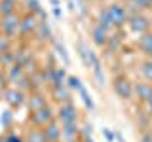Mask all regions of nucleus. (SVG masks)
<instances>
[{"instance_id":"nucleus-5","label":"nucleus","mask_w":152,"mask_h":142,"mask_svg":"<svg viewBox=\"0 0 152 142\" xmlns=\"http://www.w3.org/2000/svg\"><path fill=\"white\" fill-rule=\"evenodd\" d=\"M53 120H55V106L51 102L36 112H28V125L31 127H44Z\"/></svg>"},{"instance_id":"nucleus-37","label":"nucleus","mask_w":152,"mask_h":142,"mask_svg":"<svg viewBox=\"0 0 152 142\" xmlns=\"http://www.w3.org/2000/svg\"><path fill=\"white\" fill-rule=\"evenodd\" d=\"M145 112H146V116H148L150 120H152V102H148V104H146V110H145Z\"/></svg>"},{"instance_id":"nucleus-38","label":"nucleus","mask_w":152,"mask_h":142,"mask_svg":"<svg viewBox=\"0 0 152 142\" xmlns=\"http://www.w3.org/2000/svg\"><path fill=\"white\" fill-rule=\"evenodd\" d=\"M80 138H82L84 142H95V140H93V136H80Z\"/></svg>"},{"instance_id":"nucleus-9","label":"nucleus","mask_w":152,"mask_h":142,"mask_svg":"<svg viewBox=\"0 0 152 142\" xmlns=\"http://www.w3.org/2000/svg\"><path fill=\"white\" fill-rule=\"evenodd\" d=\"M50 97L44 93V91H28L27 93V102H25V106H27V110L28 112H36V110H40V108H44L46 104H50Z\"/></svg>"},{"instance_id":"nucleus-27","label":"nucleus","mask_w":152,"mask_h":142,"mask_svg":"<svg viewBox=\"0 0 152 142\" xmlns=\"http://www.w3.org/2000/svg\"><path fill=\"white\" fill-rule=\"evenodd\" d=\"M91 74H93V78H95V82H97V85H99V87H103L104 82H107V78H104V70H103V63L95 64L93 68H91Z\"/></svg>"},{"instance_id":"nucleus-23","label":"nucleus","mask_w":152,"mask_h":142,"mask_svg":"<svg viewBox=\"0 0 152 142\" xmlns=\"http://www.w3.org/2000/svg\"><path fill=\"white\" fill-rule=\"evenodd\" d=\"M76 93H78L80 101L84 102L86 110H89V112H95V102H93V99H91V95H89V91H88V89H86L84 85H82V87H80V89H78Z\"/></svg>"},{"instance_id":"nucleus-15","label":"nucleus","mask_w":152,"mask_h":142,"mask_svg":"<svg viewBox=\"0 0 152 142\" xmlns=\"http://www.w3.org/2000/svg\"><path fill=\"white\" fill-rule=\"evenodd\" d=\"M135 46H137V49L145 55V59H152V30H148L146 34L137 38Z\"/></svg>"},{"instance_id":"nucleus-11","label":"nucleus","mask_w":152,"mask_h":142,"mask_svg":"<svg viewBox=\"0 0 152 142\" xmlns=\"http://www.w3.org/2000/svg\"><path fill=\"white\" fill-rule=\"evenodd\" d=\"M48 97H50L51 104H63V102L72 101V91H70L65 83L63 85H51Z\"/></svg>"},{"instance_id":"nucleus-34","label":"nucleus","mask_w":152,"mask_h":142,"mask_svg":"<svg viewBox=\"0 0 152 142\" xmlns=\"http://www.w3.org/2000/svg\"><path fill=\"white\" fill-rule=\"evenodd\" d=\"M139 142H152V129H141L139 133Z\"/></svg>"},{"instance_id":"nucleus-8","label":"nucleus","mask_w":152,"mask_h":142,"mask_svg":"<svg viewBox=\"0 0 152 142\" xmlns=\"http://www.w3.org/2000/svg\"><path fill=\"white\" fill-rule=\"evenodd\" d=\"M2 101L6 102V106L10 110H19V108H23L25 102H27V93H23V91H19L17 87L10 85L6 91H4Z\"/></svg>"},{"instance_id":"nucleus-41","label":"nucleus","mask_w":152,"mask_h":142,"mask_svg":"<svg viewBox=\"0 0 152 142\" xmlns=\"http://www.w3.org/2000/svg\"><path fill=\"white\" fill-rule=\"evenodd\" d=\"M0 68H2V55H0Z\"/></svg>"},{"instance_id":"nucleus-19","label":"nucleus","mask_w":152,"mask_h":142,"mask_svg":"<svg viewBox=\"0 0 152 142\" xmlns=\"http://www.w3.org/2000/svg\"><path fill=\"white\" fill-rule=\"evenodd\" d=\"M4 72H6V80H8V83H10V85H13L23 74H25V68H23V64H21V63H17V61H15V63H12L10 66H6V68H4Z\"/></svg>"},{"instance_id":"nucleus-35","label":"nucleus","mask_w":152,"mask_h":142,"mask_svg":"<svg viewBox=\"0 0 152 142\" xmlns=\"http://www.w3.org/2000/svg\"><path fill=\"white\" fill-rule=\"evenodd\" d=\"M103 136H104V140H107V142H114V140H116V133L110 131L108 127H104V129H103Z\"/></svg>"},{"instance_id":"nucleus-16","label":"nucleus","mask_w":152,"mask_h":142,"mask_svg":"<svg viewBox=\"0 0 152 142\" xmlns=\"http://www.w3.org/2000/svg\"><path fill=\"white\" fill-rule=\"evenodd\" d=\"M42 129H44V133H46L48 142H61V140H63V136H61V123L57 120L50 121L48 125L42 127Z\"/></svg>"},{"instance_id":"nucleus-2","label":"nucleus","mask_w":152,"mask_h":142,"mask_svg":"<svg viewBox=\"0 0 152 142\" xmlns=\"http://www.w3.org/2000/svg\"><path fill=\"white\" fill-rule=\"evenodd\" d=\"M104 9H107L108 17H110V21H112L114 30H122L127 23V17H129V12L124 6V2H116V0H114V2H108L107 6H104Z\"/></svg>"},{"instance_id":"nucleus-18","label":"nucleus","mask_w":152,"mask_h":142,"mask_svg":"<svg viewBox=\"0 0 152 142\" xmlns=\"http://www.w3.org/2000/svg\"><path fill=\"white\" fill-rule=\"evenodd\" d=\"M32 38H36L40 44H46V42L53 40V32H51L50 23H48V21H40V23H38V28H36V32H34Z\"/></svg>"},{"instance_id":"nucleus-26","label":"nucleus","mask_w":152,"mask_h":142,"mask_svg":"<svg viewBox=\"0 0 152 142\" xmlns=\"http://www.w3.org/2000/svg\"><path fill=\"white\" fill-rule=\"evenodd\" d=\"M23 2H25V12L32 13V15H36V17H38V13L44 9L40 0H23Z\"/></svg>"},{"instance_id":"nucleus-20","label":"nucleus","mask_w":152,"mask_h":142,"mask_svg":"<svg viewBox=\"0 0 152 142\" xmlns=\"http://www.w3.org/2000/svg\"><path fill=\"white\" fill-rule=\"evenodd\" d=\"M95 23H97V25H101L104 30H108V32L114 30L112 21H110V17H108V13H107V9H104V6L97 12V15H95Z\"/></svg>"},{"instance_id":"nucleus-40","label":"nucleus","mask_w":152,"mask_h":142,"mask_svg":"<svg viewBox=\"0 0 152 142\" xmlns=\"http://www.w3.org/2000/svg\"><path fill=\"white\" fill-rule=\"evenodd\" d=\"M69 9H70V12H74V0H69Z\"/></svg>"},{"instance_id":"nucleus-25","label":"nucleus","mask_w":152,"mask_h":142,"mask_svg":"<svg viewBox=\"0 0 152 142\" xmlns=\"http://www.w3.org/2000/svg\"><path fill=\"white\" fill-rule=\"evenodd\" d=\"M139 72H141V76H142L145 82H150L152 83V59H142L141 61Z\"/></svg>"},{"instance_id":"nucleus-12","label":"nucleus","mask_w":152,"mask_h":142,"mask_svg":"<svg viewBox=\"0 0 152 142\" xmlns=\"http://www.w3.org/2000/svg\"><path fill=\"white\" fill-rule=\"evenodd\" d=\"M89 36H91L93 46H95V47H101V49H103V47L107 46V42H108V36H110V32L104 30L101 25H97V23L93 21L91 28H89Z\"/></svg>"},{"instance_id":"nucleus-39","label":"nucleus","mask_w":152,"mask_h":142,"mask_svg":"<svg viewBox=\"0 0 152 142\" xmlns=\"http://www.w3.org/2000/svg\"><path fill=\"white\" fill-rule=\"evenodd\" d=\"M50 4H51V8H55V6H61V2H59V0H50Z\"/></svg>"},{"instance_id":"nucleus-6","label":"nucleus","mask_w":152,"mask_h":142,"mask_svg":"<svg viewBox=\"0 0 152 142\" xmlns=\"http://www.w3.org/2000/svg\"><path fill=\"white\" fill-rule=\"evenodd\" d=\"M55 120L59 123H78L80 121V114H78L76 104L72 101L57 104L55 106Z\"/></svg>"},{"instance_id":"nucleus-14","label":"nucleus","mask_w":152,"mask_h":142,"mask_svg":"<svg viewBox=\"0 0 152 142\" xmlns=\"http://www.w3.org/2000/svg\"><path fill=\"white\" fill-rule=\"evenodd\" d=\"M61 136L63 142L80 140V123H61Z\"/></svg>"},{"instance_id":"nucleus-31","label":"nucleus","mask_w":152,"mask_h":142,"mask_svg":"<svg viewBox=\"0 0 152 142\" xmlns=\"http://www.w3.org/2000/svg\"><path fill=\"white\" fill-rule=\"evenodd\" d=\"M2 142H25V140H23L21 133H15L13 129H10L2 135Z\"/></svg>"},{"instance_id":"nucleus-17","label":"nucleus","mask_w":152,"mask_h":142,"mask_svg":"<svg viewBox=\"0 0 152 142\" xmlns=\"http://www.w3.org/2000/svg\"><path fill=\"white\" fill-rule=\"evenodd\" d=\"M23 140L25 142H48L44 129L42 127H31V125L23 133Z\"/></svg>"},{"instance_id":"nucleus-1","label":"nucleus","mask_w":152,"mask_h":142,"mask_svg":"<svg viewBox=\"0 0 152 142\" xmlns=\"http://www.w3.org/2000/svg\"><path fill=\"white\" fill-rule=\"evenodd\" d=\"M126 27L131 34H135L139 38L142 34H146L148 30H152V19L146 15V13H141V12L139 13H129Z\"/></svg>"},{"instance_id":"nucleus-32","label":"nucleus","mask_w":152,"mask_h":142,"mask_svg":"<svg viewBox=\"0 0 152 142\" xmlns=\"http://www.w3.org/2000/svg\"><path fill=\"white\" fill-rule=\"evenodd\" d=\"M10 87L8 80H6V72H4V68H0V99L4 97V91Z\"/></svg>"},{"instance_id":"nucleus-7","label":"nucleus","mask_w":152,"mask_h":142,"mask_svg":"<svg viewBox=\"0 0 152 142\" xmlns=\"http://www.w3.org/2000/svg\"><path fill=\"white\" fill-rule=\"evenodd\" d=\"M40 19L28 12H21V23H19V38L21 40H28L34 36Z\"/></svg>"},{"instance_id":"nucleus-21","label":"nucleus","mask_w":152,"mask_h":142,"mask_svg":"<svg viewBox=\"0 0 152 142\" xmlns=\"http://www.w3.org/2000/svg\"><path fill=\"white\" fill-rule=\"evenodd\" d=\"M51 44H53V47H55V53L61 57V61H63V66H69L70 64V57H69V51H66L65 44L61 40H57V38L51 40Z\"/></svg>"},{"instance_id":"nucleus-24","label":"nucleus","mask_w":152,"mask_h":142,"mask_svg":"<svg viewBox=\"0 0 152 142\" xmlns=\"http://www.w3.org/2000/svg\"><path fill=\"white\" fill-rule=\"evenodd\" d=\"M13 121H15V114H13V110L6 108V110L0 114V125H2L6 131H10L13 127Z\"/></svg>"},{"instance_id":"nucleus-10","label":"nucleus","mask_w":152,"mask_h":142,"mask_svg":"<svg viewBox=\"0 0 152 142\" xmlns=\"http://www.w3.org/2000/svg\"><path fill=\"white\" fill-rule=\"evenodd\" d=\"M133 99H137L142 104L152 102V83L150 82H133Z\"/></svg>"},{"instance_id":"nucleus-13","label":"nucleus","mask_w":152,"mask_h":142,"mask_svg":"<svg viewBox=\"0 0 152 142\" xmlns=\"http://www.w3.org/2000/svg\"><path fill=\"white\" fill-rule=\"evenodd\" d=\"M122 42H124V36H120V30H112V32H110V36H108L107 46L103 47V49H104V57H112V55H116L118 51L122 49Z\"/></svg>"},{"instance_id":"nucleus-36","label":"nucleus","mask_w":152,"mask_h":142,"mask_svg":"<svg viewBox=\"0 0 152 142\" xmlns=\"http://www.w3.org/2000/svg\"><path fill=\"white\" fill-rule=\"evenodd\" d=\"M51 12H53V17L57 19V21H61V17H63V9H61V6L51 8Z\"/></svg>"},{"instance_id":"nucleus-33","label":"nucleus","mask_w":152,"mask_h":142,"mask_svg":"<svg viewBox=\"0 0 152 142\" xmlns=\"http://www.w3.org/2000/svg\"><path fill=\"white\" fill-rule=\"evenodd\" d=\"M76 4H78V6H74V12L78 9L80 15L86 17V15H88V0H76Z\"/></svg>"},{"instance_id":"nucleus-30","label":"nucleus","mask_w":152,"mask_h":142,"mask_svg":"<svg viewBox=\"0 0 152 142\" xmlns=\"http://www.w3.org/2000/svg\"><path fill=\"white\" fill-rule=\"evenodd\" d=\"M13 47H15V42L10 40L8 36H4L2 32H0V55H2V53H8V51H12Z\"/></svg>"},{"instance_id":"nucleus-29","label":"nucleus","mask_w":152,"mask_h":142,"mask_svg":"<svg viewBox=\"0 0 152 142\" xmlns=\"http://www.w3.org/2000/svg\"><path fill=\"white\" fill-rule=\"evenodd\" d=\"M13 87H17L19 91H23V93H28V91H31V76H28V74H23L21 78L13 83Z\"/></svg>"},{"instance_id":"nucleus-3","label":"nucleus","mask_w":152,"mask_h":142,"mask_svg":"<svg viewBox=\"0 0 152 142\" xmlns=\"http://www.w3.org/2000/svg\"><path fill=\"white\" fill-rule=\"evenodd\" d=\"M112 91L120 101L129 102L133 101V80L126 74H118L112 80Z\"/></svg>"},{"instance_id":"nucleus-22","label":"nucleus","mask_w":152,"mask_h":142,"mask_svg":"<svg viewBox=\"0 0 152 142\" xmlns=\"http://www.w3.org/2000/svg\"><path fill=\"white\" fill-rule=\"evenodd\" d=\"M17 6H19V0H0V17L19 12Z\"/></svg>"},{"instance_id":"nucleus-4","label":"nucleus","mask_w":152,"mask_h":142,"mask_svg":"<svg viewBox=\"0 0 152 142\" xmlns=\"http://www.w3.org/2000/svg\"><path fill=\"white\" fill-rule=\"evenodd\" d=\"M19 23H21V12L0 17V32L4 36H8L10 40L15 42L19 38Z\"/></svg>"},{"instance_id":"nucleus-42","label":"nucleus","mask_w":152,"mask_h":142,"mask_svg":"<svg viewBox=\"0 0 152 142\" xmlns=\"http://www.w3.org/2000/svg\"><path fill=\"white\" fill-rule=\"evenodd\" d=\"M150 129H152V121H150Z\"/></svg>"},{"instance_id":"nucleus-28","label":"nucleus","mask_w":152,"mask_h":142,"mask_svg":"<svg viewBox=\"0 0 152 142\" xmlns=\"http://www.w3.org/2000/svg\"><path fill=\"white\" fill-rule=\"evenodd\" d=\"M65 85L74 93V91H78V89L82 87L84 83H82V80H80L76 74H69V76H66V80H65Z\"/></svg>"}]
</instances>
